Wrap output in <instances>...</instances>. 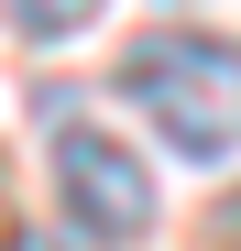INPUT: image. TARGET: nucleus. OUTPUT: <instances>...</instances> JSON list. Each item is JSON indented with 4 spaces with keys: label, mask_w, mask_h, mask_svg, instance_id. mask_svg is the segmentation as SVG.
<instances>
[{
    "label": "nucleus",
    "mask_w": 241,
    "mask_h": 251,
    "mask_svg": "<svg viewBox=\"0 0 241 251\" xmlns=\"http://www.w3.org/2000/svg\"><path fill=\"white\" fill-rule=\"evenodd\" d=\"M120 88H132V109L186 164H230L241 153V44H219V33H153V44L120 55Z\"/></svg>",
    "instance_id": "nucleus-1"
},
{
    "label": "nucleus",
    "mask_w": 241,
    "mask_h": 251,
    "mask_svg": "<svg viewBox=\"0 0 241 251\" xmlns=\"http://www.w3.org/2000/svg\"><path fill=\"white\" fill-rule=\"evenodd\" d=\"M55 186L77 207V229H99V240H143L153 229V175L132 164V142L99 131V120H55Z\"/></svg>",
    "instance_id": "nucleus-2"
},
{
    "label": "nucleus",
    "mask_w": 241,
    "mask_h": 251,
    "mask_svg": "<svg viewBox=\"0 0 241 251\" xmlns=\"http://www.w3.org/2000/svg\"><path fill=\"white\" fill-rule=\"evenodd\" d=\"M0 11H11V22L33 33V44H55V33H77V22L99 11V0H0Z\"/></svg>",
    "instance_id": "nucleus-3"
},
{
    "label": "nucleus",
    "mask_w": 241,
    "mask_h": 251,
    "mask_svg": "<svg viewBox=\"0 0 241 251\" xmlns=\"http://www.w3.org/2000/svg\"><path fill=\"white\" fill-rule=\"evenodd\" d=\"M0 251H77V240H55V229H22V240H0Z\"/></svg>",
    "instance_id": "nucleus-4"
}]
</instances>
